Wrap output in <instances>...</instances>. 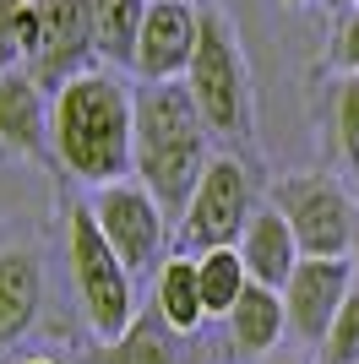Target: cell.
I'll use <instances>...</instances> for the list:
<instances>
[{
  "label": "cell",
  "mask_w": 359,
  "mask_h": 364,
  "mask_svg": "<svg viewBox=\"0 0 359 364\" xmlns=\"http://www.w3.org/2000/svg\"><path fill=\"white\" fill-rule=\"evenodd\" d=\"M88 213L98 223V234L109 240V250L125 261V272H142V267L158 261V250H164V207L152 201L147 185H104Z\"/></svg>",
  "instance_id": "8"
},
{
  "label": "cell",
  "mask_w": 359,
  "mask_h": 364,
  "mask_svg": "<svg viewBox=\"0 0 359 364\" xmlns=\"http://www.w3.org/2000/svg\"><path fill=\"white\" fill-rule=\"evenodd\" d=\"M169 326L158 316H136L131 332L120 337V343H104V348L93 353L82 364H175V343H169Z\"/></svg>",
  "instance_id": "18"
},
{
  "label": "cell",
  "mask_w": 359,
  "mask_h": 364,
  "mask_svg": "<svg viewBox=\"0 0 359 364\" xmlns=\"http://www.w3.org/2000/svg\"><path fill=\"white\" fill-rule=\"evenodd\" d=\"M33 364H49V359H33Z\"/></svg>",
  "instance_id": "26"
},
{
  "label": "cell",
  "mask_w": 359,
  "mask_h": 364,
  "mask_svg": "<svg viewBox=\"0 0 359 364\" xmlns=\"http://www.w3.org/2000/svg\"><path fill=\"white\" fill-rule=\"evenodd\" d=\"M196 283H202V304H207V316H229L239 304V294L251 289V272H245V261L239 250H207V256H196Z\"/></svg>",
  "instance_id": "17"
},
{
  "label": "cell",
  "mask_w": 359,
  "mask_h": 364,
  "mask_svg": "<svg viewBox=\"0 0 359 364\" xmlns=\"http://www.w3.org/2000/svg\"><path fill=\"white\" fill-rule=\"evenodd\" d=\"M158 321H164L175 337H191L202 321H207V304H202V283H196V261L175 256L158 272Z\"/></svg>",
  "instance_id": "15"
},
{
  "label": "cell",
  "mask_w": 359,
  "mask_h": 364,
  "mask_svg": "<svg viewBox=\"0 0 359 364\" xmlns=\"http://www.w3.org/2000/svg\"><path fill=\"white\" fill-rule=\"evenodd\" d=\"M348 294H354V267H348V261H316V256H299L294 277L283 283L288 332H294L299 343H316V348H321Z\"/></svg>",
  "instance_id": "9"
},
{
  "label": "cell",
  "mask_w": 359,
  "mask_h": 364,
  "mask_svg": "<svg viewBox=\"0 0 359 364\" xmlns=\"http://www.w3.org/2000/svg\"><path fill=\"white\" fill-rule=\"evenodd\" d=\"M185 92L196 98L207 131H245L251 120V92H245V60H239V44L229 22L218 11H202V33H196V55L191 71H185Z\"/></svg>",
  "instance_id": "5"
},
{
  "label": "cell",
  "mask_w": 359,
  "mask_h": 364,
  "mask_svg": "<svg viewBox=\"0 0 359 364\" xmlns=\"http://www.w3.org/2000/svg\"><path fill=\"white\" fill-rule=\"evenodd\" d=\"M71 283H76V299H82V316L88 326L98 332V343H120V337L131 332L136 321V294H131V272H125V261L109 250V240L98 234L88 207H76L71 213Z\"/></svg>",
  "instance_id": "3"
},
{
  "label": "cell",
  "mask_w": 359,
  "mask_h": 364,
  "mask_svg": "<svg viewBox=\"0 0 359 364\" xmlns=\"http://www.w3.org/2000/svg\"><path fill=\"white\" fill-rule=\"evenodd\" d=\"M288 6H299V0H288Z\"/></svg>",
  "instance_id": "27"
},
{
  "label": "cell",
  "mask_w": 359,
  "mask_h": 364,
  "mask_svg": "<svg viewBox=\"0 0 359 364\" xmlns=\"http://www.w3.org/2000/svg\"><path fill=\"white\" fill-rule=\"evenodd\" d=\"M251 223V180H245V164L239 158H212L202 185H196L191 207L180 213V245L207 256V250H229L239 245Z\"/></svg>",
  "instance_id": "7"
},
{
  "label": "cell",
  "mask_w": 359,
  "mask_h": 364,
  "mask_svg": "<svg viewBox=\"0 0 359 364\" xmlns=\"http://www.w3.org/2000/svg\"><path fill=\"white\" fill-rule=\"evenodd\" d=\"M93 55V0H33L28 76L38 82V92H60L66 82H76Z\"/></svg>",
  "instance_id": "6"
},
{
  "label": "cell",
  "mask_w": 359,
  "mask_h": 364,
  "mask_svg": "<svg viewBox=\"0 0 359 364\" xmlns=\"http://www.w3.org/2000/svg\"><path fill=\"white\" fill-rule=\"evenodd\" d=\"M33 49V0H0V76L28 65Z\"/></svg>",
  "instance_id": "20"
},
{
  "label": "cell",
  "mask_w": 359,
  "mask_h": 364,
  "mask_svg": "<svg viewBox=\"0 0 359 364\" xmlns=\"http://www.w3.org/2000/svg\"><path fill=\"white\" fill-rule=\"evenodd\" d=\"M131 136H136V92H125L109 71H82L55 92L49 141L76 180L120 185L131 168Z\"/></svg>",
  "instance_id": "2"
},
{
  "label": "cell",
  "mask_w": 359,
  "mask_h": 364,
  "mask_svg": "<svg viewBox=\"0 0 359 364\" xmlns=\"http://www.w3.org/2000/svg\"><path fill=\"white\" fill-rule=\"evenodd\" d=\"M207 120L185 82H142L136 92V136H131V168L152 191L164 218H180L191 207L196 185L207 174Z\"/></svg>",
  "instance_id": "1"
},
{
  "label": "cell",
  "mask_w": 359,
  "mask_h": 364,
  "mask_svg": "<svg viewBox=\"0 0 359 364\" xmlns=\"http://www.w3.org/2000/svg\"><path fill=\"white\" fill-rule=\"evenodd\" d=\"M332 65L338 76H359V6H348L332 28Z\"/></svg>",
  "instance_id": "22"
},
{
  "label": "cell",
  "mask_w": 359,
  "mask_h": 364,
  "mask_svg": "<svg viewBox=\"0 0 359 364\" xmlns=\"http://www.w3.org/2000/svg\"><path fill=\"white\" fill-rule=\"evenodd\" d=\"M38 294H44L38 256L33 250H0V348H11L16 337L33 326Z\"/></svg>",
  "instance_id": "13"
},
{
  "label": "cell",
  "mask_w": 359,
  "mask_h": 364,
  "mask_svg": "<svg viewBox=\"0 0 359 364\" xmlns=\"http://www.w3.org/2000/svg\"><path fill=\"white\" fill-rule=\"evenodd\" d=\"M338 6H359V0H338Z\"/></svg>",
  "instance_id": "24"
},
{
  "label": "cell",
  "mask_w": 359,
  "mask_h": 364,
  "mask_svg": "<svg viewBox=\"0 0 359 364\" xmlns=\"http://www.w3.org/2000/svg\"><path fill=\"white\" fill-rule=\"evenodd\" d=\"M147 0H93V44L115 65L136 60V33H142Z\"/></svg>",
  "instance_id": "16"
},
{
  "label": "cell",
  "mask_w": 359,
  "mask_h": 364,
  "mask_svg": "<svg viewBox=\"0 0 359 364\" xmlns=\"http://www.w3.org/2000/svg\"><path fill=\"white\" fill-rule=\"evenodd\" d=\"M196 33H202V11H196L191 0H147L131 71L142 82H180V76L191 71Z\"/></svg>",
  "instance_id": "10"
},
{
  "label": "cell",
  "mask_w": 359,
  "mask_h": 364,
  "mask_svg": "<svg viewBox=\"0 0 359 364\" xmlns=\"http://www.w3.org/2000/svg\"><path fill=\"white\" fill-rule=\"evenodd\" d=\"M321 359L327 364H359V289L343 299L338 321H332L327 343H321Z\"/></svg>",
  "instance_id": "21"
},
{
  "label": "cell",
  "mask_w": 359,
  "mask_h": 364,
  "mask_svg": "<svg viewBox=\"0 0 359 364\" xmlns=\"http://www.w3.org/2000/svg\"><path fill=\"white\" fill-rule=\"evenodd\" d=\"M332 147L348 168H359V76H338L332 87Z\"/></svg>",
  "instance_id": "19"
},
{
  "label": "cell",
  "mask_w": 359,
  "mask_h": 364,
  "mask_svg": "<svg viewBox=\"0 0 359 364\" xmlns=\"http://www.w3.org/2000/svg\"><path fill=\"white\" fill-rule=\"evenodd\" d=\"M267 364H305V359H267Z\"/></svg>",
  "instance_id": "23"
},
{
  "label": "cell",
  "mask_w": 359,
  "mask_h": 364,
  "mask_svg": "<svg viewBox=\"0 0 359 364\" xmlns=\"http://www.w3.org/2000/svg\"><path fill=\"white\" fill-rule=\"evenodd\" d=\"M229 337H234V348L239 353H272L278 348V337L288 332V310H283V294H272V289H245L239 294V304L229 310Z\"/></svg>",
  "instance_id": "14"
},
{
  "label": "cell",
  "mask_w": 359,
  "mask_h": 364,
  "mask_svg": "<svg viewBox=\"0 0 359 364\" xmlns=\"http://www.w3.org/2000/svg\"><path fill=\"white\" fill-rule=\"evenodd\" d=\"M0 141L11 152H38L49 141V109L28 71L0 76Z\"/></svg>",
  "instance_id": "12"
},
{
  "label": "cell",
  "mask_w": 359,
  "mask_h": 364,
  "mask_svg": "<svg viewBox=\"0 0 359 364\" xmlns=\"http://www.w3.org/2000/svg\"><path fill=\"white\" fill-rule=\"evenodd\" d=\"M234 250H239V261H245L251 283H256V289H272V294H283V283L294 277V267H299L294 228L283 223L278 207H261V213L245 223V234H239Z\"/></svg>",
  "instance_id": "11"
},
{
  "label": "cell",
  "mask_w": 359,
  "mask_h": 364,
  "mask_svg": "<svg viewBox=\"0 0 359 364\" xmlns=\"http://www.w3.org/2000/svg\"><path fill=\"white\" fill-rule=\"evenodd\" d=\"M354 277H359V256H354Z\"/></svg>",
  "instance_id": "25"
},
{
  "label": "cell",
  "mask_w": 359,
  "mask_h": 364,
  "mask_svg": "<svg viewBox=\"0 0 359 364\" xmlns=\"http://www.w3.org/2000/svg\"><path fill=\"white\" fill-rule=\"evenodd\" d=\"M272 207L294 228L299 256L316 261H348V245H359V207L338 180L327 174H288L278 185Z\"/></svg>",
  "instance_id": "4"
}]
</instances>
